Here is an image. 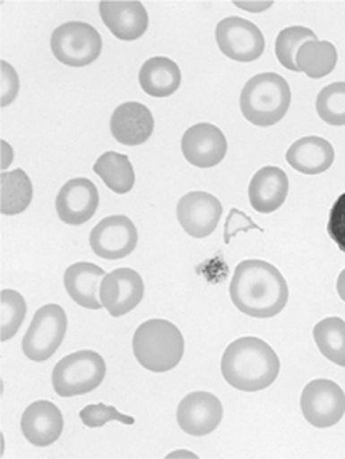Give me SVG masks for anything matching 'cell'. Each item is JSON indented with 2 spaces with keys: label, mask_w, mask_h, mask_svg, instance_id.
I'll list each match as a JSON object with an SVG mask.
<instances>
[{
  "label": "cell",
  "mask_w": 345,
  "mask_h": 459,
  "mask_svg": "<svg viewBox=\"0 0 345 459\" xmlns=\"http://www.w3.org/2000/svg\"><path fill=\"white\" fill-rule=\"evenodd\" d=\"M280 359L265 341L246 336L227 346L220 360L222 376L234 389L258 392L270 387L280 376Z\"/></svg>",
  "instance_id": "obj_2"
},
{
  "label": "cell",
  "mask_w": 345,
  "mask_h": 459,
  "mask_svg": "<svg viewBox=\"0 0 345 459\" xmlns=\"http://www.w3.org/2000/svg\"><path fill=\"white\" fill-rule=\"evenodd\" d=\"M145 285L137 270L116 269L108 273L100 283V303L110 316L118 318L135 310L143 299Z\"/></svg>",
  "instance_id": "obj_11"
},
{
  "label": "cell",
  "mask_w": 345,
  "mask_h": 459,
  "mask_svg": "<svg viewBox=\"0 0 345 459\" xmlns=\"http://www.w3.org/2000/svg\"><path fill=\"white\" fill-rule=\"evenodd\" d=\"M248 230L263 232V230L258 224H255L254 221L250 220L244 211L232 208L230 212H229V216H227L224 244H230V240L234 239L238 232H248Z\"/></svg>",
  "instance_id": "obj_32"
},
{
  "label": "cell",
  "mask_w": 345,
  "mask_h": 459,
  "mask_svg": "<svg viewBox=\"0 0 345 459\" xmlns=\"http://www.w3.org/2000/svg\"><path fill=\"white\" fill-rule=\"evenodd\" d=\"M226 135L209 122H199L189 127L181 139V152L187 163L197 169H212L226 159Z\"/></svg>",
  "instance_id": "obj_12"
},
{
  "label": "cell",
  "mask_w": 345,
  "mask_h": 459,
  "mask_svg": "<svg viewBox=\"0 0 345 459\" xmlns=\"http://www.w3.org/2000/svg\"><path fill=\"white\" fill-rule=\"evenodd\" d=\"M334 147L323 137H303L286 152L289 167L303 175H319L329 170L334 163Z\"/></svg>",
  "instance_id": "obj_21"
},
{
  "label": "cell",
  "mask_w": 345,
  "mask_h": 459,
  "mask_svg": "<svg viewBox=\"0 0 345 459\" xmlns=\"http://www.w3.org/2000/svg\"><path fill=\"white\" fill-rule=\"evenodd\" d=\"M337 65V50L331 41H306L296 55L298 71L306 76L319 80L332 73Z\"/></svg>",
  "instance_id": "obj_24"
},
{
  "label": "cell",
  "mask_w": 345,
  "mask_h": 459,
  "mask_svg": "<svg viewBox=\"0 0 345 459\" xmlns=\"http://www.w3.org/2000/svg\"><path fill=\"white\" fill-rule=\"evenodd\" d=\"M2 206L4 216H17L33 200V185L23 170L2 171Z\"/></svg>",
  "instance_id": "obj_25"
},
{
  "label": "cell",
  "mask_w": 345,
  "mask_h": 459,
  "mask_svg": "<svg viewBox=\"0 0 345 459\" xmlns=\"http://www.w3.org/2000/svg\"><path fill=\"white\" fill-rule=\"evenodd\" d=\"M216 41L219 50L230 60L238 63H252L258 60L265 51L263 33L246 19L227 17L216 27Z\"/></svg>",
  "instance_id": "obj_9"
},
{
  "label": "cell",
  "mask_w": 345,
  "mask_h": 459,
  "mask_svg": "<svg viewBox=\"0 0 345 459\" xmlns=\"http://www.w3.org/2000/svg\"><path fill=\"white\" fill-rule=\"evenodd\" d=\"M224 415L220 400L211 392L187 394L177 405L179 429L191 437H206L219 427Z\"/></svg>",
  "instance_id": "obj_14"
},
{
  "label": "cell",
  "mask_w": 345,
  "mask_h": 459,
  "mask_svg": "<svg viewBox=\"0 0 345 459\" xmlns=\"http://www.w3.org/2000/svg\"><path fill=\"white\" fill-rule=\"evenodd\" d=\"M0 74H2V94H0V104L2 108H7L10 106L20 90V80L17 71L13 70V66L7 63V61L2 60L0 63Z\"/></svg>",
  "instance_id": "obj_33"
},
{
  "label": "cell",
  "mask_w": 345,
  "mask_h": 459,
  "mask_svg": "<svg viewBox=\"0 0 345 459\" xmlns=\"http://www.w3.org/2000/svg\"><path fill=\"white\" fill-rule=\"evenodd\" d=\"M79 419L82 420V423L88 429H100L104 425H108V421H122L125 425H134L135 420L128 415L120 413L117 409H114L112 405L106 403H94L88 405L79 411Z\"/></svg>",
  "instance_id": "obj_30"
},
{
  "label": "cell",
  "mask_w": 345,
  "mask_h": 459,
  "mask_svg": "<svg viewBox=\"0 0 345 459\" xmlns=\"http://www.w3.org/2000/svg\"><path fill=\"white\" fill-rule=\"evenodd\" d=\"M171 458H197V456L191 451H173L171 455H168V459Z\"/></svg>",
  "instance_id": "obj_37"
},
{
  "label": "cell",
  "mask_w": 345,
  "mask_h": 459,
  "mask_svg": "<svg viewBox=\"0 0 345 459\" xmlns=\"http://www.w3.org/2000/svg\"><path fill=\"white\" fill-rule=\"evenodd\" d=\"M317 40L315 31L306 27H288L280 31L275 41V53L278 61L285 66L286 70L298 71L296 66V55L298 50L305 45L306 41Z\"/></svg>",
  "instance_id": "obj_28"
},
{
  "label": "cell",
  "mask_w": 345,
  "mask_h": 459,
  "mask_svg": "<svg viewBox=\"0 0 345 459\" xmlns=\"http://www.w3.org/2000/svg\"><path fill=\"white\" fill-rule=\"evenodd\" d=\"M61 410L48 400L33 402L22 415L20 429L23 437L35 446H49L63 431Z\"/></svg>",
  "instance_id": "obj_18"
},
{
  "label": "cell",
  "mask_w": 345,
  "mask_h": 459,
  "mask_svg": "<svg viewBox=\"0 0 345 459\" xmlns=\"http://www.w3.org/2000/svg\"><path fill=\"white\" fill-rule=\"evenodd\" d=\"M291 106L288 81L276 73H262L246 81L240 94V110L256 127H272L283 119Z\"/></svg>",
  "instance_id": "obj_4"
},
{
  "label": "cell",
  "mask_w": 345,
  "mask_h": 459,
  "mask_svg": "<svg viewBox=\"0 0 345 459\" xmlns=\"http://www.w3.org/2000/svg\"><path fill=\"white\" fill-rule=\"evenodd\" d=\"M108 374L106 360L96 351L73 352L59 360L51 382L59 397H76L98 389Z\"/></svg>",
  "instance_id": "obj_5"
},
{
  "label": "cell",
  "mask_w": 345,
  "mask_h": 459,
  "mask_svg": "<svg viewBox=\"0 0 345 459\" xmlns=\"http://www.w3.org/2000/svg\"><path fill=\"white\" fill-rule=\"evenodd\" d=\"M313 336L325 359L345 368V321L342 318L331 316L319 321Z\"/></svg>",
  "instance_id": "obj_26"
},
{
  "label": "cell",
  "mask_w": 345,
  "mask_h": 459,
  "mask_svg": "<svg viewBox=\"0 0 345 459\" xmlns=\"http://www.w3.org/2000/svg\"><path fill=\"white\" fill-rule=\"evenodd\" d=\"M177 216L181 228L191 238L204 239L217 230L222 216V204L214 195L193 191L177 203Z\"/></svg>",
  "instance_id": "obj_13"
},
{
  "label": "cell",
  "mask_w": 345,
  "mask_h": 459,
  "mask_svg": "<svg viewBox=\"0 0 345 459\" xmlns=\"http://www.w3.org/2000/svg\"><path fill=\"white\" fill-rule=\"evenodd\" d=\"M99 12L104 25L118 40H138L148 30V12L142 2L104 0L99 4Z\"/></svg>",
  "instance_id": "obj_16"
},
{
  "label": "cell",
  "mask_w": 345,
  "mask_h": 459,
  "mask_svg": "<svg viewBox=\"0 0 345 459\" xmlns=\"http://www.w3.org/2000/svg\"><path fill=\"white\" fill-rule=\"evenodd\" d=\"M337 293L342 301H345V269L341 272V275L337 279Z\"/></svg>",
  "instance_id": "obj_36"
},
{
  "label": "cell",
  "mask_w": 345,
  "mask_h": 459,
  "mask_svg": "<svg viewBox=\"0 0 345 459\" xmlns=\"http://www.w3.org/2000/svg\"><path fill=\"white\" fill-rule=\"evenodd\" d=\"M234 5H237V7L242 9V11L258 13V12L268 11V9L273 5V2H238V0H236Z\"/></svg>",
  "instance_id": "obj_34"
},
{
  "label": "cell",
  "mask_w": 345,
  "mask_h": 459,
  "mask_svg": "<svg viewBox=\"0 0 345 459\" xmlns=\"http://www.w3.org/2000/svg\"><path fill=\"white\" fill-rule=\"evenodd\" d=\"M327 232H329L331 239L337 244V247L345 254V193H342L332 204V210L329 214Z\"/></svg>",
  "instance_id": "obj_31"
},
{
  "label": "cell",
  "mask_w": 345,
  "mask_h": 459,
  "mask_svg": "<svg viewBox=\"0 0 345 459\" xmlns=\"http://www.w3.org/2000/svg\"><path fill=\"white\" fill-rule=\"evenodd\" d=\"M51 51L59 63L71 68H82L98 60L102 39L86 22H68L53 31Z\"/></svg>",
  "instance_id": "obj_6"
},
{
  "label": "cell",
  "mask_w": 345,
  "mask_h": 459,
  "mask_svg": "<svg viewBox=\"0 0 345 459\" xmlns=\"http://www.w3.org/2000/svg\"><path fill=\"white\" fill-rule=\"evenodd\" d=\"M306 421L315 429H331L345 415V394L335 382L315 379L301 394Z\"/></svg>",
  "instance_id": "obj_8"
},
{
  "label": "cell",
  "mask_w": 345,
  "mask_h": 459,
  "mask_svg": "<svg viewBox=\"0 0 345 459\" xmlns=\"http://www.w3.org/2000/svg\"><path fill=\"white\" fill-rule=\"evenodd\" d=\"M0 299H2L0 340L4 342V341L12 340L20 330L22 323L25 320V315H27V303L15 290H2Z\"/></svg>",
  "instance_id": "obj_29"
},
{
  "label": "cell",
  "mask_w": 345,
  "mask_h": 459,
  "mask_svg": "<svg viewBox=\"0 0 345 459\" xmlns=\"http://www.w3.org/2000/svg\"><path fill=\"white\" fill-rule=\"evenodd\" d=\"M94 171L106 183L108 190L117 195H125L135 185V171L124 153L106 152L94 163Z\"/></svg>",
  "instance_id": "obj_23"
},
{
  "label": "cell",
  "mask_w": 345,
  "mask_h": 459,
  "mask_svg": "<svg viewBox=\"0 0 345 459\" xmlns=\"http://www.w3.org/2000/svg\"><path fill=\"white\" fill-rule=\"evenodd\" d=\"M315 110L325 124L334 127H344L345 82L339 81L323 88L315 100Z\"/></svg>",
  "instance_id": "obj_27"
},
{
  "label": "cell",
  "mask_w": 345,
  "mask_h": 459,
  "mask_svg": "<svg viewBox=\"0 0 345 459\" xmlns=\"http://www.w3.org/2000/svg\"><path fill=\"white\" fill-rule=\"evenodd\" d=\"M55 204L59 220L69 226H81L98 211V188L88 178H73L59 190Z\"/></svg>",
  "instance_id": "obj_15"
},
{
  "label": "cell",
  "mask_w": 345,
  "mask_h": 459,
  "mask_svg": "<svg viewBox=\"0 0 345 459\" xmlns=\"http://www.w3.org/2000/svg\"><path fill=\"white\" fill-rule=\"evenodd\" d=\"M153 129V114L140 102H125L118 106L110 117V132L114 139L127 147L145 143L151 137Z\"/></svg>",
  "instance_id": "obj_17"
},
{
  "label": "cell",
  "mask_w": 345,
  "mask_h": 459,
  "mask_svg": "<svg viewBox=\"0 0 345 459\" xmlns=\"http://www.w3.org/2000/svg\"><path fill=\"white\" fill-rule=\"evenodd\" d=\"M289 190V180L280 167H263L248 185V200L254 210L270 214L280 210Z\"/></svg>",
  "instance_id": "obj_19"
},
{
  "label": "cell",
  "mask_w": 345,
  "mask_h": 459,
  "mask_svg": "<svg viewBox=\"0 0 345 459\" xmlns=\"http://www.w3.org/2000/svg\"><path fill=\"white\" fill-rule=\"evenodd\" d=\"M132 348L142 368L150 372H168L183 359L185 338L169 321L148 320L135 331Z\"/></svg>",
  "instance_id": "obj_3"
},
{
  "label": "cell",
  "mask_w": 345,
  "mask_h": 459,
  "mask_svg": "<svg viewBox=\"0 0 345 459\" xmlns=\"http://www.w3.org/2000/svg\"><path fill=\"white\" fill-rule=\"evenodd\" d=\"M138 242V230L127 216H108L91 230L89 244L100 259L118 260L130 255Z\"/></svg>",
  "instance_id": "obj_10"
},
{
  "label": "cell",
  "mask_w": 345,
  "mask_h": 459,
  "mask_svg": "<svg viewBox=\"0 0 345 459\" xmlns=\"http://www.w3.org/2000/svg\"><path fill=\"white\" fill-rule=\"evenodd\" d=\"M106 275L108 273L96 264L78 262L69 265L65 272V289L79 307L88 310H100L104 307L100 303L99 291Z\"/></svg>",
  "instance_id": "obj_20"
},
{
  "label": "cell",
  "mask_w": 345,
  "mask_h": 459,
  "mask_svg": "<svg viewBox=\"0 0 345 459\" xmlns=\"http://www.w3.org/2000/svg\"><path fill=\"white\" fill-rule=\"evenodd\" d=\"M68 316L59 305L49 303L41 307L22 341L23 354L33 362L48 360L66 336Z\"/></svg>",
  "instance_id": "obj_7"
},
{
  "label": "cell",
  "mask_w": 345,
  "mask_h": 459,
  "mask_svg": "<svg viewBox=\"0 0 345 459\" xmlns=\"http://www.w3.org/2000/svg\"><path fill=\"white\" fill-rule=\"evenodd\" d=\"M138 81L148 96L168 98L181 86V71L175 61L165 56H153L140 68Z\"/></svg>",
  "instance_id": "obj_22"
},
{
  "label": "cell",
  "mask_w": 345,
  "mask_h": 459,
  "mask_svg": "<svg viewBox=\"0 0 345 459\" xmlns=\"http://www.w3.org/2000/svg\"><path fill=\"white\" fill-rule=\"evenodd\" d=\"M0 147H2V165L0 167H2V171H5L13 160V149L10 147L9 142H5V140H2Z\"/></svg>",
  "instance_id": "obj_35"
},
{
  "label": "cell",
  "mask_w": 345,
  "mask_h": 459,
  "mask_svg": "<svg viewBox=\"0 0 345 459\" xmlns=\"http://www.w3.org/2000/svg\"><path fill=\"white\" fill-rule=\"evenodd\" d=\"M230 299L246 316L265 320L285 310L289 290L285 277L265 260H244L230 281Z\"/></svg>",
  "instance_id": "obj_1"
}]
</instances>
